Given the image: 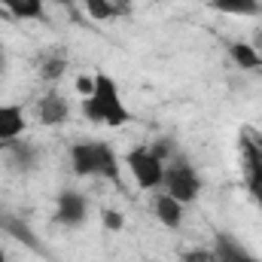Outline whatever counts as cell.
Returning <instances> with one entry per match:
<instances>
[{
	"label": "cell",
	"instance_id": "cell-1",
	"mask_svg": "<svg viewBox=\"0 0 262 262\" xmlns=\"http://www.w3.org/2000/svg\"><path fill=\"white\" fill-rule=\"evenodd\" d=\"M82 116L92 125H107V128H122L131 122V110L122 101L119 82L110 73H95V92L82 98Z\"/></svg>",
	"mask_w": 262,
	"mask_h": 262
},
{
	"label": "cell",
	"instance_id": "cell-2",
	"mask_svg": "<svg viewBox=\"0 0 262 262\" xmlns=\"http://www.w3.org/2000/svg\"><path fill=\"white\" fill-rule=\"evenodd\" d=\"M70 171L76 177H101L113 186H122L119 156L104 140H76L70 146Z\"/></svg>",
	"mask_w": 262,
	"mask_h": 262
},
{
	"label": "cell",
	"instance_id": "cell-3",
	"mask_svg": "<svg viewBox=\"0 0 262 262\" xmlns=\"http://www.w3.org/2000/svg\"><path fill=\"white\" fill-rule=\"evenodd\" d=\"M162 189L168 195H174L180 204H192L201 195V177H198L195 165L177 152L171 162H165V180H162Z\"/></svg>",
	"mask_w": 262,
	"mask_h": 262
},
{
	"label": "cell",
	"instance_id": "cell-4",
	"mask_svg": "<svg viewBox=\"0 0 262 262\" xmlns=\"http://www.w3.org/2000/svg\"><path fill=\"white\" fill-rule=\"evenodd\" d=\"M125 165H128L137 189H143V192H159V189H162L165 162H162L149 146H131L128 152H125Z\"/></svg>",
	"mask_w": 262,
	"mask_h": 262
},
{
	"label": "cell",
	"instance_id": "cell-5",
	"mask_svg": "<svg viewBox=\"0 0 262 262\" xmlns=\"http://www.w3.org/2000/svg\"><path fill=\"white\" fill-rule=\"evenodd\" d=\"M241 152H244V165H247V186L262 204V134H256V128H244Z\"/></svg>",
	"mask_w": 262,
	"mask_h": 262
},
{
	"label": "cell",
	"instance_id": "cell-6",
	"mask_svg": "<svg viewBox=\"0 0 262 262\" xmlns=\"http://www.w3.org/2000/svg\"><path fill=\"white\" fill-rule=\"evenodd\" d=\"M55 220L64 229H79L89 220V198L76 189H64L55 201Z\"/></svg>",
	"mask_w": 262,
	"mask_h": 262
},
{
	"label": "cell",
	"instance_id": "cell-7",
	"mask_svg": "<svg viewBox=\"0 0 262 262\" xmlns=\"http://www.w3.org/2000/svg\"><path fill=\"white\" fill-rule=\"evenodd\" d=\"M37 119H40V125H46V128L64 125L67 119H70V101H67L64 92L49 89V92L37 101Z\"/></svg>",
	"mask_w": 262,
	"mask_h": 262
},
{
	"label": "cell",
	"instance_id": "cell-8",
	"mask_svg": "<svg viewBox=\"0 0 262 262\" xmlns=\"http://www.w3.org/2000/svg\"><path fill=\"white\" fill-rule=\"evenodd\" d=\"M25 128H28L25 110L18 104H0V146H9V143L21 140Z\"/></svg>",
	"mask_w": 262,
	"mask_h": 262
},
{
	"label": "cell",
	"instance_id": "cell-9",
	"mask_svg": "<svg viewBox=\"0 0 262 262\" xmlns=\"http://www.w3.org/2000/svg\"><path fill=\"white\" fill-rule=\"evenodd\" d=\"M213 256L216 262H259L235 235H229V232H216L213 235Z\"/></svg>",
	"mask_w": 262,
	"mask_h": 262
},
{
	"label": "cell",
	"instance_id": "cell-10",
	"mask_svg": "<svg viewBox=\"0 0 262 262\" xmlns=\"http://www.w3.org/2000/svg\"><path fill=\"white\" fill-rule=\"evenodd\" d=\"M183 207H186V204H180L177 198L168 195L165 189L152 195V213H156V220H159L165 229H180V223H183Z\"/></svg>",
	"mask_w": 262,
	"mask_h": 262
},
{
	"label": "cell",
	"instance_id": "cell-11",
	"mask_svg": "<svg viewBox=\"0 0 262 262\" xmlns=\"http://www.w3.org/2000/svg\"><path fill=\"white\" fill-rule=\"evenodd\" d=\"M226 52H229V61L235 67H241V70H262V52L253 46V43H229L226 46Z\"/></svg>",
	"mask_w": 262,
	"mask_h": 262
},
{
	"label": "cell",
	"instance_id": "cell-12",
	"mask_svg": "<svg viewBox=\"0 0 262 262\" xmlns=\"http://www.w3.org/2000/svg\"><path fill=\"white\" fill-rule=\"evenodd\" d=\"M46 3L43 0H0V9L9 12L12 18H25V21H43L46 18Z\"/></svg>",
	"mask_w": 262,
	"mask_h": 262
},
{
	"label": "cell",
	"instance_id": "cell-13",
	"mask_svg": "<svg viewBox=\"0 0 262 262\" xmlns=\"http://www.w3.org/2000/svg\"><path fill=\"white\" fill-rule=\"evenodd\" d=\"M67 64H70V58H67L64 52H61V49H52V52L40 55L37 73H40V79H46V82H58L67 73Z\"/></svg>",
	"mask_w": 262,
	"mask_h": 262
},
{
	"label": "cell",
	"instance_id": "cell-14",
	"mask_svg": "<svg viewBox=\"0 0 262 262\" xmlns=\"http://www.w3.org/2000/svg\"><path fill=\"white\" fill-rule=\"evenodd\" d=\"M210 9L223 12V15H244V18H253L262 15V0H207Z\"/></svg>",
	"mask_w": 262,
	"mask_h": 262
},
{
	"label": "cell",
	"instance_id": "cell-15",
	"mask_svg": "<svg viewBox=\"0 0 262 262\" xmlns=\"http://www.w3.org/2000/svg\"><path fill=\"white\" fill-rule=\"evenodd\" d=\"M82 9L95 21H113V18H119V15L128 12V6H119L113 0H82Z\"/></svg>",
	"mask_w": 262,
	"mask_h": 262
},
{
	"label": "cell",
	"instance_id": "cell-16",
	"mask_svg": "<svg viewBox=\"0 0 262 262\" xmlns=\"http://www.w3.org/2000/svg\"><path fill=\"white\" fill-rule=\"evenodd\" d=\"M9 165L18 168V171H31L37 165V149L28 146V143H9Z\"/></svg>",
	"mask_w": 262,
	"mask_h": 262
},
{
	"label": "cell",
	"instance_id": "cell-17",
	"mask_svg": "<svg viewBox=\"0 0 262 262\" xmlns=\"http://www.w3.org/2000/svg\"><path fill=\"white\" fill-rule=\"evenodd\" d=\"M101 223H104L107 232H122V229H125V216H122L116 207H104V210H101Z\"/></svg>",
	"mask_w": 262,
	"mask_h": 262
},
{
	"label": "cell",
	"instance_id": "cell-18",
	"mask_svg": "<svg viewBox=\"0 0 262 262\" xmlns=\"http://www.w3.org/2000/svg\"><path fill=\"white\" fill-rule=\"evenodd\" d=\"M149 149H152V152H156V156H159L162 162H171V159L177 156V149H174V140H168V137H162V140H156V143H152Z\"/></svg>",
	"mask_w": 262,
	"mask_h": 262
},
{
	"label": "cell",
	"instance_id": "cell-19",
	"mask_svg": "<svg viewBox=\"0 0 262 262\" xmlns=\"http://www.w3.org/2000/svg\"><path fill=\"white\" fill-rule=\"evenodd\" d=\"M180 262H216L213 250H204V247H195V250H186Z\"/></svg>",
	"mask_w": 262,
	"mask_h": 262
},
{
	"label": "cell",
	"instance_id": "cell-20",
	"mask_svg": "<svg viewBox=\"0 0 262 262\" xmlns=\"http://www.w3.org/2000/svg\"><path fill=\"white\" fill-rule=\"evenodd\" d=\"M73 89H76V95H82V98H89L92 92H95V76H76V82H73Z\"/></svg>",
	"mask_w": 262,
	"mask_h": 262
},
{
	"label": "cell",
	"instance_id": "cell-21",
	"mask_svg": "<svg viewBox=\"0 0 262 262\" xmlns=\"http://www.w3.org/2000/svg\"><path fill=\"white\" fill-rule=\"evenodd\" d=\"M43 3H58V6H73V0H43Z\"/></svg>",
	"mask_w": 262,
	"mask_h": 262
},
{
	"label": "cell",
	"instance_id": "cell-22",
	"mask_svg": "<svg viewBox=\"0 0 262 262\" xmlns=\"http://www.w3.org/2000/svg\"><path fill=\"white\" fill-rule=\"evenodd\" d=\"M6 70V58H3V49H0V73Z\"/></svg>",
	"mask_w": 262,
	"mask_h": 262
},
{
	"label": "cell",
	"instance_id": "cell-23",
	"mask_svg": "<svg viewBox=\"0 0 262 262\" xmlns=\"http://www.w3.org/2000/svg\"><path fill=\"white\" fill-rule=\"evenodd\" d=\"M113 3H119V6H131L134 0H113Z\"/></svg>",
	"mask_w": 262,
	"mask_h": 262
},
{
	"label": "cell",
	"instance_id": "cell-24",
	"mask_svg": "<svg viewBox=\"0 0 262 262\" xmlns=\"http://www.w3.org/2000/svg\"><path fill=\"white\" fill-rule=\"evenodd\" d=\"M0 262H6V253H3V247H0Z\"/></svg>",
	"mask_w": 262,
	"mask_h": 262
},
{
	"label": "cell",
	"instance_id": "cell-25",
	"mask_svg": "<svg viewBox=\"0 0 262 262\" xmlns=\"http://www.w3.org/2000/svg\"><path fill=\"white\" fill-rule=\"evenodd\" d=\"M0 12H3V9H0Z\"/></svg>",
	"mask_w": 262,
	"mask_h": 262
}]
</instances>
